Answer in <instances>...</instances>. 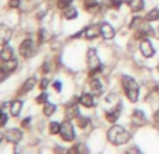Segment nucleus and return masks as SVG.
<instances>
[{
  "label": "nucleus",
  "mask_w": 159,
  "mask_h": 154,
  "mask_svg": "<svg viewBox=\"0 0 159 154\" xmlns=\"http://www.w3.org/2000/svg\"><path fill=\"white\" fill-rule=\"evenodd\" d=\"M82 34H84V36L87 39H93V38H96V36H98L99 34H102V32H101V27H99V25H91V27L85 28L82 32L75 34L74 38H77V36H81Z\"/></svg>",
  "instance_id": "nucleus-6"
},
{
  "label": "nucleus",
  "mask_w": 159,
  "mask_h": 154,
  "mask_svg": "<svg viewBox=\"0 0 159 154\" xmlns=\"http://www.w3.org/2000/svg\"><path fill=\"white\" fill-rule=\"evenodd\" d=\"M60 129H61V125H59L57 122H52L49 125V132L52 135H56V133H60Z\"/></svg>",
  "instance_id": "nucleus-23"
},
{
  "label": "nucleus",
  "mask_w": 159,
  "mask_h": 154,
  "mask_svg": "<svg viewBox=\"0 0 159 154\" xmlns=\"http://www.w3.org/2000/svg\"><path fill=\"white\" fill-rule=\"evenodd\" d=\"M30 121H31V118H27V119H24V122H22V126H28L30 125Z\"/></svg>",
  "instance_id": "nucleus-34"
},
{
  "label": "nucleus",
  "mask_w": 159,
  "mask_h": 154,
  "mask_svg": "<svg viewBox=\"0 0 159 154\" xmlns=\"http://www.w3.org/2000/svg\"><path fill=\"white\" fill-rule=\"evenodd\" d=\"M20 55L24 58H31L34 55V41L32 39H25L20 45Z\"/></svg>",
  "instance_id": "nucleus-5"
},
{
  "label": "nucleus",
  "mask_w": 159,
  "mask_h": 154,
  "mask_svg": "<svg viewBox=\"0 0 159 154\" xmlns=\"http://www.w3.org/2000/svg\"><path fill=\"white\" fill-rule=\"evenodd\" d=\"M6 123H7V115H6L4 111H3V113H2V122H0V125H2V126H4Z\"/></svg>",
  "instance_id": "nucleus-32"
},
{
  "label": "nucleus",
  "mask_w": 159,
  "mask_h": 154,
  "mask_svg": "<svg viewBox=\"0 0 159 154\" xmlns=\"http://www.w3.org/2000/svg\"><path fill=\"white\" fill-rule=\"evenodd\" d=\"M89 87H91V91H92V94H95V95H99V94L102 93V83L99 81V80H96V79L91 80Z\"/></svg>",
  "instance_id": "nucleus-14"
},
{
  "label": "nucleus",
  "mask_w": 159,
  "mask_h": 154,
  "mask_svg": "<svg viewBox=\"0 0 159 154\" xmlns=\"http://www.w3.org/2000/svg\"><path fill=\"white\" fill-rule=\"evenodd\" d=\"M4 139L7 142H10V143H18V142L22 139V132L18 129H10L6 132Z\"/></svg>",
  "instance_id": "nucleus-9"
},
{
  "label": "nucleus",
  "mask_w": 159,
  "mask_h": 154,
  "mask_svg": "<svg viewBox=\"0 0 159 154\" xmlns=\"http://www.w3.org/2000/svg\"><path fill=\"white\" fill-rule=\"evenodd\" d=\"M84 4L87 10H91V8H98L99 4L96 3V0H84Z\"/></svg>",
  "instance_id": "nucleus-24"
},
{
  "label": "nucleus",
  "mask_w": 159,
  "mask_h": 154,
  "mask_svg": "<svg viewBox=\"0 0 159 154\" xmlns=\"http://www.w3.org/2000/svg\"><path fill=\"white\" fill-rule=\"evenodd\" d=\"M71 2H73V0H59V2H57V7L60 8V10H66V8L70 7Z\"/></svg>",
  "instance_id": "nucleus-25"
},
{
  "label": "nucleus",
  "mask_w": 159,
  "mask_h": 154,
  "mask_svg": "<svg viewBox=\"0 0 159 154\" xmlns=\"http://www.w3.org/2000/svg\"><path fill=\"white\" fill-rule=\"evenodd\" d=\"M121 83H123L124 93H126L127 98L131 102H135L138 99V93H140V87H138V84L135 83V80L131 79L130 76H123Z\"/></svg>",
  "instance_id": "nucleus-2"
},
{
  "label": "nucleus",
  "mask_w": 159,
  "mask_h": 154,
  "mask_svg": "<svg viewBox=\"0 0 159 154\" xmlns=\"http://www.w3.org/2000/svg\"><path fill=\"white\" fill-rule=\"evenodd\" d=\"M157 70H158V73H159V65H158V67H157Z\"/></svg>",
  "instance_id": "nucleus-36"
},
{
  "label": "nucleus",
  "mask_w": 159,
  "mask_h": 154,
  "mask_svg": "<svg viewBox=\"0 0 159 154\" xmlns=\"http://www.w3.org/2000/svg\"><path fill=\"white\" fill-rule=\"evenodd\" d=\"M0 35H2V44H3V46H4V45H7L8 39L11 38V30L7 28L6 25H2V27H0Z\"/></svg>",
  "instance_id": "nucleus-12"
},
{
  "label": "nucleus",
  "mask_w": 159,
  "mask_h": 154,
  "mask_svg": "<svg viewBox=\"0 0 159 154\" xmlns=\"http://www.w3.org/2000/svg\"><path fill=\"white\" fill-rule=\"evenodd\" d=\"M121 4V0H110V7L112 8H119Z\"/></svg>",
  "instance_id": "nucleus-28"
},
{
  "label": "nucleus",
  "mask_w": 159,
  "mask_h": 154,
  "mask_svg": "<svg viewBox=\"0 0 159 154\" xmlns=\"http://www.w3.org/2000/svg\"><path fill=\"white\" fill-rule=\"evenodd\" d=\"M77 123H78V126L80 128H85L88 123H89V119L88 118H85V116H77Z\"/></svg>",
  "instance_id": "nucleus-26"
},
{
  "label": "nucleus",
  "mask_w": 159,
  "mask_h": 154,
  "mask_svg": "<svg viewBox=\"0 0 159 154\" xmlns=\"http://www.w3.org/2000/svg\"><path fill=\"white\" fill-rule=\"evenodd\" d=\"M48 84H49V80L48 79H43L41 81V84H39V88H42V90H45V88L48 87Z\"/></svg>",
  "instance_id": "nucleus-30"
},
{
  "label": "nucleus",
  "mask_w": 159,
  "mask_h": 154,
  "mask_svg": "<svg viewBox=\"0 0 159 154\" xmlns=\"http://www.w3.org/2000/svg\"><path fill=\"white\" fill-rule=\"evenodd\" d=\"M53 87H55V90L59 93V91H61V83L60 81H55L53 83Z\"/></svg>",
  "instance_id": "nucleus-31"
},
{
  "label": "nucleus",
  "mask_w": 159,
  "mask_h": 154,
  "mask_svg": "<svg viewBox=\"0 0 159 154\" xmlns=\"http://www.w3.org/2000/svg\"><path fill=\"white\" fill-rule=\"evenodd\" d=\"M80 102L87 108L93 107V98H92V95H89V94H82L81 98H80Z\"/></svg>",
  "instance_id": "nucleus-18"
},
{
  "label": "nucleus",
  "mask_w": 159,
  "mask_h": 154,
  "mask_svg": "<svg viewBox=\"0 0 159 154\" xmlns=\"http://www.w3.org/2000/svg\"><path fill=\"white\" fill-rule=\"evenodd\" d=\"M140 49H141V53H143L145 58H151V56H154V48H152L151 42H149L148 39L144 38L143 41H141Z\"/></svg>",
  "instance_id": "nucleus-10"
},
{
  "label": "nucleus",
  "mask_w": 159,
  "mask_h": 154,
  "mask_svg": "<svg viewBox=\"0 0 159 154\" xmlns=\"http://www.w3.org/2000/svg\"><path fill=\"white\" fill-rule=\"evenodd\" d=\"M55 112H56V105L45 104V107H43V113H45V115H46V116H52Z\"/></svg>",
  "instance_id": "nucleus-21"
},
{
  "label": "nucleus",
  "mask_w": 159,
  "mask_h": 154,
  "mask_svg": "<svg viewBox=\"0 0 159 154\" xmlns=\"http://www.w3.org/2000/svg\"><path fill=\"white\" fill-rule=\"evenodd\" d=\"M60 136L64 142H73L74 140V130H73V125L70 122H64L61 123V129H60Z\"/></svg>",
  "instance_id": "nucleus-4"
},
{
  "label": "nucleus",
  "mask_w": 159,
  "mask_h": 154,
  "mask_svg": "<svg viewBox=\"0 0 159 154\" xmlns=\"http://www.w3.org/2000/svg\"><path fill=\"white\" fill-rule=\"evenodd\" d=\"M8 6H10L11 8H17L20 6V0H10V2H8Z\"/></svg>",
  "instance_id": "nucleus-29"
},
{
  "label": "nucleus",
  "mask_w": 159,
  "mask_h": 154,
  "mask_svg": "<svg viewBox=\"0 0 159 154\" xmlns=\"http://www.w3.org/2000/svg\"><path fill=\"white\" fill-rule=\"evenodd\" d=\"M145 20L147 21H157V20H159V10L158 8H152L145 16Z\"/></svg>",
  "instance_id": "nucleus-20"
},
{
  "label": "nucleus",
  "mask_w": 159,
  "mask_h": 154,
  "mask_svg": "<svg viewBox=\"0 0 159 154\" xmlns=\"http://www.w3.org/2000/svg\"><path fill=\"white\" fill-rule=\"evenodd\" d=\"M101 32H102V36H103L105 39H112L113 36H115V28H113L110 24H107V22H102Z\"/></svg>",
  "instance_id": "nucleus-11"
},
{
  "label": "nucleus",
  "mask_w": 159,
  "mask_h": 154,
  "mask_svg": "<svg viewBox=\"0 0 159 154\" xmlns=\"http://www.w3.org/2000/svg\"><path fill=\"white\" fill-rule=\"evenodd\" d=\"M77 10L75 8H73V7H69V8H66V13H64V17H66L67 20H73V18H75L77 17Z\"/></svg>",
  "instance_id": "nucleus-22"
},
{
  "label": "nucleus",
  "mask_w": 159,
  "mask_h": 154,
  "mask_svg": "<svg viewBox=\"0 0 159 154\" xmlns=\"http://www.w3.org/2000/svg\"><path fill=\"white\" fill-rule=\"evenodd\" d=\"M154 119H155V122H158V123H159V111H157V112H155Z\"/></svg>",
  "instance_id": "nucleus-35"
},
{
  "label": "nucleus",
  "mask_w": 159,
  "mask_h": 154,
  "mask_svg": "<svg viewBox=\"0 0 159 154\" xmlns=\"http://www.w3.org/2000/svg\"><path fill=\"white\" fill-rule=\"evenodd\" d=\"M49 69H50V66H49V62H45V63H43V66H42V72L48 73V72H49Z\"/></svg>",
  "instance_id": "nucleus-33"
},
{
  "label": "nucleus",
  "mask_w": 159,
  "mask_h": 154,
  "mask_svg": "<svg viewBox=\"0 0 159 154\" xmlns=\"http://www.w3.org/2000/svg\"><path fill=\"white\" fill-rule=\"evenodd\" d=\"M88 66H89V76H95L96 73L102 72V63L96 55L95 49L88 51Z\"/></svg>",
  "instance_id": "nucleus-3"
},
{
  "label": "nucleus",
  "mask_w": 159,
  "mask_h": 154,
  "mask_svg": "<svg viewBox=\"0 0 159 154\" xmlns=\"http://www.w3.org/2000/svg\"><path fill=\"white\" fill-rule=\"evenodd\" d=\"M107 139L115 146H120V144H124L130 140V133L123 126L115 125V126H112L107 130Z\"/></svg>",
  "instance_id": "nucleus-1"
},
{
  "label": "nucleus",
  "mask_w": 159,
  "mask_h": 154,
  "mask_svg": "<svg viewBox=\"0 0 159 154\" xmlns=\"http://www.w3.org/2000/svg\"><path fill=\"white\" fill-rule=\"evenodd\" d=\"M120 108H121V104H119L115 109H112V112H106V119L109 122H116L120 115Z\"/></svg>",
  "instance_id": "nucleus-13"
},
{
  "label": "nucleus",
  "mask_w": 159,
  "mask_h": 154,
  "mask_svg": "<svg viewBox=\"0 0 159 154\" xmlns=\"http://www.w3.org/2000/svg\"><path fill=\"white\" fill-rule=\"evenodd\" d=\"M22 108V102L20 101V99H17V101H14L13 104H11L10 107V113L13 116H18L20 115V111H21Z\"/></svg>",
  "instance_id": "nucleus-16"
},
{
  "label": "nucleus",
  "mask_w": 159,
  "mask_h": 154,
  "mask_svg": "<svg viewBox=\"0 0 159 154\" xmlns=\"http://www.w3.org/2000/svg\"><path fill=\"white\" fill-rule=\"evenodd\" d=\"M34 85H35V79L34 77H31V79H28L27 81L24 83V85H22V93H28V91H31L34 88Z\"/></svg>",
  "instance_id": "nucleus-19"
},
{
  "label": "nucleus",
  "mask_w": 159,
  "mask_h": 154,
  "mask_svg": "<svg viewBox=\"0 0 159 154\" xmlns=\"http://www.w3.org/2000/svg\"><path fill=\"white\" fill-rule=\"evenodd\" d=\"M36 101H38L39 104H46V101H48V94H46V93H42L41 95L36 98Z\"/></svg>",
  "instance_id": "nucleus-27"
},
{
  "label": "nucleus",
  "mask_w": 159,
  "mask_h": 154,
  "mask_svg": "<svg viewBox=\"0 0 159 154\" xmlns=\"http://www.w3.org/2000/svg\"><path fill=\"white\" fill-rule=\"evenodd\" d=\"M145 123V115L141 109H135L131 115V125L134 128H138V126H143Z\"/></svg>",
  "instance_id": "nucleus-8"
},
{
  "label": "nucleus",
  "mask_w": 159,
  "mask_h": 154,
  "mask_svg": "<svg viewBox=\"0 0 159 154\" xmlns=\"http://www.w3.org/2000/svg\"><path fill=\"white\" fill-rule=\"evenodd\" d=\"M127 4L133 11H141L144 8V0H127Z\"/></svg>",
  "instance_id": "nucleus-15"
},
{
  "label": "nucleus",
  "mask_w": 159,
  "mask_h": 154,
  "mask_svg": "<svg viewBox=\"0 0 159 154\" xmlns=\"http://www.w3.org/2000/svg\"><path fill=\"white\" fill-rule=\"evenodd\" d=\"M17 60L16 59H10V60H3V65H2V76L3 79H6V76L8 73H11L13 70L17 69Z\"/></svg>",
  "instance_id": "nucleus-7"
},
{
  "label": "nucleus",
  "mask_w": 159,
  "mask_h": 154,
  "mask_svg": "<svg viewBox=\"0 0 159 154\" xmlns=\"http://www.w3.org/2000/svg\"><path fill=\"white\" fill-rule=\"evenodd\" d=\"M10 59H13V48L4 45L2 49V60H10Z\"/></svg>",
  "instance_id": "nucleus-17"
}]
</instances>
